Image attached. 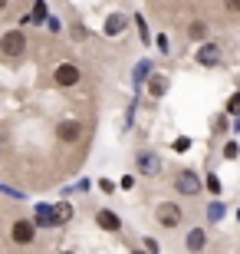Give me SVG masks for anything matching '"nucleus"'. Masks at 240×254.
I'll use <instances>...</instances> for the list:
<instances>
[{"label":"nucleus","mask_w":240,"mask_h":254,"mask_svg":"<svg viewBox=\"0 0 240 254\" xmlns=\"http://www.w3.org/2000/svg\"><path fill=\"white\" fill-rule=\"evenodd\" d=\"M79 135H83V126L76 123V119H63V123L56 126V139L59 142H79Z\"/></svg>","instance_id":"6"},{"label":"nucleus","mask_w":240,"mask_h":254,"mask_svg":"<svg viewBox=\"0 0 240 254\" xmlns=\"http://www.w3.org/2000/svg\"><path fill=\"white\" fill-rule=\"evenodd\" d=\"M207 245V235H204V228H194L191 235H188V251H201Z\"/></svg>","instance_id":"11"},{"label":"nucleus","mask_w":240,"mask_h":254,"mask_svg":"<svg viewBox=\"0 0 240 254\" xmlns=\"http://www.w3.org/2000/svg\"><path fill=\"white\" fill-rule=\"evenodd\" d=\"M188 149H191V142H188V139H175V152H188Z\"/></svg>","instance_id":"19"},{"label":"nucleus","mask_w":240,"mask_h":254,"mask_svg":"<svg viewBox=\"0 0 240 254\" xmlns=\"http://www.w3.org/2000/svg\"><path fill=\"white\" fill-rule=\"evenodd\" d=\"M145 251H148V254H158V245L151 241V238H145Z\"/></svg>","instance_id":"23"},{"label":"nucleus","mask_w":240,"mask_h":254,"mask_svg":"<svg viewBox=\"0 0 240 254\" xmlns=\"http://www.w3.org/2000/svg\"><path fill=\"white\" fill-rule=\"evenodd\" d=\"M227 113H234V116H240V93H234L231 99H227Z\"/></svg>","instance_id":"15"},{"label":"nucleus","mask_w":240,"mask_h":254,"mask_svg":"<svg viewBox=\"0 0 240 254\" xmlns=\"http://www.w3.org/2000/svg\"><path fill=\"white\" fill-rule=\"evenodd\" d=\"M217 60H221V50L214 47V43H204V47L197 50V63L201 66H214Z\"/></svg>","instance_id":"9"},{"label":"nucleus","mask_w":240,"mask_h":254,"mask_svg":"<svg viewBox=\"0 0 240 254\" xmlns=\"http://www.w3.org/2000/svg\"><path fill=\"white\" fill-rule=\"evenodd\" d=\"M99 189H102V191H115V185H112L109 179H99Z\"/></svg>","instance_id":"22"},{"label":"nucleus","mask_w":240,"mask_h":254,"mask_svg":"<svg viewBox=\"0 0 240 254\" xmlns=\"http://www.w3.org/2000/svg\"><path fill=\"white\" fill-rule=\"evenodd\" d=\"M224 155H227V159H237V142H227V145H224Z\"/></svg>","instance_id":"18"},{"label":"nucleus","mask_w":240,"mask_h":254,"mask_svg":"<svg viewBox=\"0 0 240 254\" xmlns=\"http://www.w3.org/2000/svg\"><path fill=\"white\" fill-rule=\"evenodd\" d=\"M3 7H7V0H0V10H3Z\"/></svg>","instance_id":"24"},{"label":"nucleus","mask_w":240,"mask_h":254,"mask_svg":"<svg viewBox=\"0 0 240 254\" xmlns=\"http://www.w3.org/2000/svg\"><path fill=\"white\" fill-rule=\"evenodd\" d=\"M207 211H211V218H214V221H217V218L224 215V208H221V205H211V208H207Z\"/></svg>","instance_id":"21"},{"label":"nucleus","mask_w":240,"mask_h":254,"mask_svg":"<svg viewBox=\"0 0 240 254\" xmlns=\"http://www.w3.org/2000/svg\"><path fill=\"white\" fill-rule=\"evenodd\" d=\"M63 254H73V251H63Z\"/></svg>","instance_id":"26"},{"label":"nucleus","mask_w":240,"mask_h":254,"mask_svg":"<svg viewBox=\"0 0 240 254\" xmlns=\"http://www.w3.org/2000/svg\"><path fill=\"white\" fill-rule=\"evenodd\" d=\"M33 231H37V225L27 221V218H20V221H13V228H10V238H13V245L27 248V245H33Z\"/></svg>","instance_id":"2"},{"label":"nucleus","mask_w":240,"mask_h":254,"mask_svg":"<svg viewBox=\"0 0 240 254\" xmlns=\"http://www.w3.org/2000/svg\"><path fill=\"white\" fill-rule=\"evenodd\" d=\"M139 172H145V175H155L158 172V159L151 155V152H142L139 155Z\"/></svg>","instance_id":"10"},{"label":"nucleus","mask_w":240,"mask_h":254,"mask_svg":"<svg viewBox=\"0 0 240 254\" xmlns=\"http://www.w3.org/2000/svg\"><path fill=\"white\" fill-rule=\"evenodd\" d=\"M175 185H178V191H181V195H197V191H201V179H197L194 172H188V169L178 172Z\"/></svg>","instance_id":"5"},{"label":"nucleus","mask_w":240,"mask_h":254,"mask_svg":"<svg viewBox=\"0 0 240 254\" xmlns=\"http://www.w3.org/2000/svg\"><path fill=\"white\" fill-rule=\"evenodd\" d=\"M135 254H145V251H135Z\"/></svg>","instance_id":"25"},{"label":"nucleus","mask_w":240,"mask_h":254,"mask_svg":"<svg viewBox=\"0 0 240 254\" xmlns=\"http://www.w3.org/2000/svg\"><path fill=\"white\" fill-rule=\"evenodd\" d=\"M122 23H125V17H122V13H115V17H109V23H105V33H109V37H115V33L122 30Z\"/></svg>","instance_id":"13"},{"label":"nucleus","mask_w":240,"mask_h":254,"mask_svg":"<svg viewBox=\"0 0 240 254\" xmlns=\"http://www.w3.org/2000/svg\"><path fill=\"white\" fill-rule=\"evenodd\" d=\"M96 225H99L102 231H119L122 218L115 215V211H109V208H99V211H96Z\"/></svg>","instance_id":"8"},{"label":"nucleus","mask_w":240,"mask_h":254,"mask_svg":"<svg viewBox=\"0 0 240 254\" xmlns=\"http://www.w3.org/2000/svg\"><path fill=\"white\" fill-rule=\"evenodd\" d=\"M188 37L191 40H204L207 37V23H204V20H194L191 27H188Z\"/></svg>","instance_id":"12"},{"label":"nucleus","mask_w":240,"mask_h":254,"mask_svg":"<svg viewBox=\"0 0 240 254\" xmlns=\"http://www.w3.org/2000/svg\"><path fill=\"white\" fill-rule=\"evenodd\" d=\"M27 50V37H23V30H10L0 37V53L3 57H20Z\"/></svg>","instance_id":"1"},{"label":"nucleus","mask_w":240,"mask_h":254,"mask_svg":"<svg viewBox=\"0 0 240 254\" xmlns=\"http://www.w3.org/2000/svg\"><path fill=\"white\" fill-rule=\"evenodd\" d=\"M207 189L217 195V191H221V179H217V175H207Z\"/></svg>","instance_id":"16"},{"label":"nucleus","mask_w":240,"mask_h":254,"mask_svg":"<svg viewBox=\"0 0 240 254\" xmlns=\"http://www.w3.org/2000/svg\"><path fill=\"white\" fill-rule=\"evenodd\" d=\"M148 89H151V96H165V89H168L165 76H155V79H151V86H148Z\"/></svg>","instance_id":"14"},{"label":"nucleus","mask_w":240,"mask_h":254,"mask_svg":"<svg viewBox=\"0 0 240 254\" xmlns=\"http://www.w3.org/2000/svg\"><path fill=\"white\" fill-rule=\"evenodd\" d=\"M224 10L227 13H240V0H224Z\"/></svg>","instance_id":"17"},{"label":"nucleus","mask_w":240,"mask_h":254,"mask_svg":"<svg viewBox=\"0 0 240 254\" xmlns=\"http://www.w3.org/2000/svg\"><path fill=\"white\" fill-rule=\"evenodd\" d=\"M33 225H37V228H53V225H59V211H56V208H49V205H40L37 215H33Z\"/></svg>","instance_id":"7"},{"label":"nucleus","mask_w":240,"mask_h":254,"mask_svg":"<svg viewBox=\"0 0 240 254\" xmlns=\"http://www.w3.org/2000/svg\"><path fill=\"white\" fill-rule=\"evenodd\" d=\"M53 79H56V86H63V89H69V86H76V83H79V66H73V63L56 66Z\"/></svg>","instance_id":"4"},{"label":"nucleus","mask_w":240,"mask_h":254,"mask_svg":"<svg viewBox=\"0 0 240 254\" xmlns=\"http://www.w3.org/2000/svg\"><path fill=\"white\" fill-rule=\"evenodd\" d=\"M181 218H185V211H181L175 201L158 205V225H161V228H178V225H181Z\"/></svg>","instance_id":"3"},{"label":"nucleus","mask_w":240,"mask_h":254,"mask_svg":"<svg viewBox=\"0 0 240 254\" xmlns=\"http://www.w3.org/2000/svg\"><path fill=\"white\" fill-rule=\"evenodd\" d=\"M56 211H59V221H66V218L73 215V211H69V205H59V208H56Z\"/></svg>","instance_id":"20"},{"label":"nucleus","mask_w":240,"mask_h":254,"mask_svg":"<svg viewBox=\"0 0 240 254\" xmlns=\"http://www.w3.org/2000/svg\"><path fill=\"white\" fill-rule=\"evenodd\" d=\"M0 145H3V139H0Z\"/></svg>","instance_id":"27"}]
</instances>
